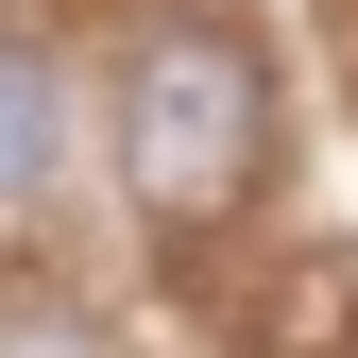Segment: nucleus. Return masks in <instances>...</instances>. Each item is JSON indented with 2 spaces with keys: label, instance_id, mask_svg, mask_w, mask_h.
Segmentation results:
<instances>
[{
  "label": "nucleus",
  "instance_id": "1",
  "mask_svg": "<svg viewBox=\"0 0 358 358\" xmlns=\"http://www.w3.org/2000/svg\"><path fill=\"white\" fill-rule=\"evenodd\" d=\"M273 171V69H256L239 17H154L137 52H120V188H137V222H222Z\"/></svg>",
  "mask_w": 358,
  "mask_h": 358
},
{
  "label": "nucleus",
  "instance_id": "2",
  "mask_svg": "<svg viewBox=\"0 0 358 358\" xmlns=\"http://www.w3.org/2000/svg\"><path fill=\"white\" fill-rule=\"evenodd\" d=\"M52 154H69V103H52V52L0 34V222L52 205Z\"/></svg>",
  "mask_w": 358,
  "mask_h": 358
}]
</instances>
